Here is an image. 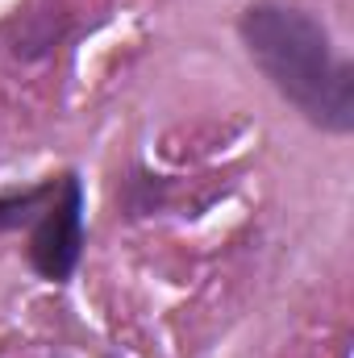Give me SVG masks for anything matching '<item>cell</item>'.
Instances as JSON below:
<instances>
[{"instance_id":"obj_1","label":"cell","mask_w":354,"mask_h":358,"mask_svg":"<svg viewBox=\"0 0 354 358\" xmlns=\"http://www.w3.org/2000/svg\"><path fill=\"white\" fill-rule=\"evenodd\" d=\"M238 38L263 80L309 125L325 134L354 129V67L334 50L330 29L313 13L259 0L238 17Z\"/></svg>"},{"instance_id":"obj_2","label":"cell","mask_w":354,"mask_h":358,"mask_svg":"<svg viewBox=\"0 0 354 358\" xmlns=\"http://www.w3.org/2000/svg\"><path fill=\"white\" fill-rule=\"evenodd\" d=\"M88 246V221H84V179L63 171L55 200L42 208V217L29 225V267L50 283H67Z\"/></svg>"},{"instance_id":"obj_3","label":"cell","mask_w":354,"mask_h":358,"mask_svg":"<svg viewBox=\"0 0 354 358\" xmlns=\"http://www.w3.org/2000/svg\"><path fill=\"white\" fill-rule=\"evenodd\" d=\"M59 183H63V171L38 179V183H29V187H8V192H0V234L29 229V225L42 217V208L55 200Z\"/></svg>"}]
</instances>
